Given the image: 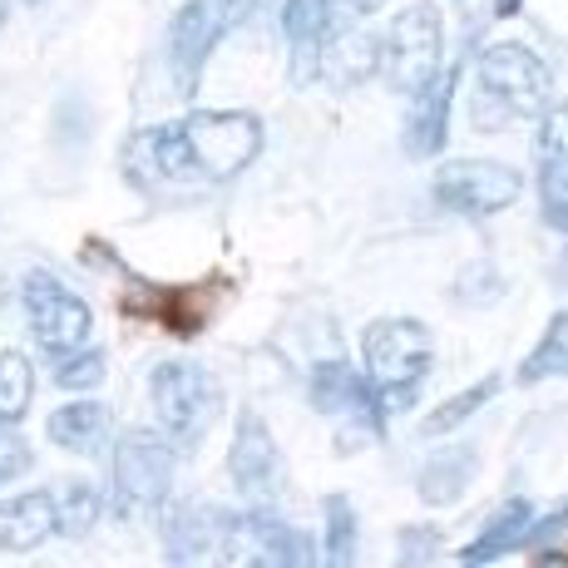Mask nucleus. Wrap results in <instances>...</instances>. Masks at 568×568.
<instances>
[{
	"instance_id": "obj_1",
	"label": "nucleus",
	"mask_w": 568,
	"mask_h": 568,
	"mask_svg": "<svg viewBox=\"0 0 568 568\" xmlns=\"http://www.w3.org/2000/svg\"><path fill=\"white\" fill-rule=\"evenodd\" d=\"M362 362H366L371 386H376V396H381V410L400 415L415 400L425 371L435 362L430 326L410 322V316H381L362 336Z\"/></svg>"
},
{
	"instance_id": "obj_2",
	"label": "nucleus",
	"mask_w": 568,
	"mask_h": 568,
	"mask_svg": "<svg viewBox=\"0 0 568 568\" xmlns=\"http://www.w3.org/2000/svg\"><path fill=\"white\" fill-rule=\"evenodd\" d=\"M549 109V64L529 45H489L479 54V94H475V124L505 129L515 119H534Z\"/></svg>"
},
{
	"instance_id": "obj_3",
	"label": "nucleus",
	"mask_w": 568,
	"mask_h": 568,
	"mask_svg": "<svg viewBox=\"0 0 568 568\" xmlns=\"http://www.w3.org/2000/svg\"><path fill=\"white\" fill-rule=\"evenodd\" d=\"M179 129L189 139L193 173L213 183L237 179L262 154V119L247 109H193Z\"/></svg>"
},
{
	"instance_id": "obj_4",
	"label": "nucleus",
	"mask_w": 568,
	"mask_h": 568,
	"mask_svg": "<svg viewBox=\"0 0 568 568\" xmlns=\"http://www.w3.org/2000/svg\"><path fill=\"white\" fill-rule=\"evenodd\" d=\"M253 6L257 0H183V10L169 26V70L183 94H199V74L207 54L253 16Z\"/></svg>"
},
{
	"instance_id": "obj_5",
	"label": "nucleus",
	"mask_w": 568,
	"mask_h": 568,
	"mask_svg": "<svg viewBox=\"0 0 568 568\" xmlns=\"http://www.w3.org/2000/svg\"><path fill=\"white\" fill-rule=\"evenodd\" d=\"M173 469H179V455H173L169 435L129 430L114 445V509L119 515H154V509H163L173 489Z\"/></svg>"
},
{
	"instance_id": "obj_6",
	"label": "nucleus",
	"mask_w": 568,
	"mask_h": 568,
	"mask_svg": "<svg viewBox=\"0 0 568 568\" xmlns=\"http://www.w3.org/2000/svg\"><path fill=\"white\" fill-rule=\"evenodd\" d=\"M149 396H154V415L173 445H199L223 406L217 381L193 362H163L149 381Z\"/></svg>"
},
{
	"instance_id": "obj_7",
	"label": "nucleus",
	"mask_w": 568,
	"mask_h": 568,
	"mask_svg": "<svg viewBox=\"0 0 568 568\" xmlns=\"http://www.w3.org/2000/svg\"><path fill=\"white\" fill-rule=\"evenodd\" d=\"M20 302H26L30 332H36V342H40L45 356H64V352L90 346L94 316H90V307H84L80 292H70L54 272H45V267L30 272V277L20 282Z\"/></svg>"
},
{
	"instance_id": "obj_8",
	"label": "nucleus",
	"mask_w": 568,
	"mask_h": 568,
	"mask_svg": "<svg viewBox=\"0 0 568 568\" xmlns=\"http://www.w3.org/2000/svg\"><path fill=\"white\" fill-rule=\"evenodd\" d=\"M440 70V10L406 6L381 36V74L396 94H415Z\"/></svg>"
},
{
	"instance_id": "obj_9",
	"label": "nucleus",
	"mask_w": 568,
	"mask_h": 568,
	"mask_svg": "<svg viewBox=\"0 0 568 568\" xmlns=\"http://www.w3.org/2000/svg\"><path fill=\"white\" fill-rule=\"evenodd\" d=\"M519 193H524V179L509 163H495V159H445L435 169V199L465 217L505 213V207L519 203Z\"/></svg>"
},
{
	"instance_id": "obj_10",
	"label": "nucleus",
	"mask_w": 568,
	"mask_h": 568,
	"mask_svg": "<svg viewBox=\"0 0 568 568\" xmlns=\"http://www.w3.org/2000/svg\"><path fill=\"white\" fill-rule=\"evenodd\" d=\"M227 475H233L237 495H247L253 505H272V499H277L282 460H277V445H272V430L253 410L237 415L233 450H227Z\"/></svg>"
},
{
	"instance_id": "obj_11",
	"label": "nucleus",
	"mask_w": 568,
	"mask_h": 568,
	"mask_svg": "<svg viewBox=\"0 0 568 568\" xmlns=\"http://www.w3.org/2000/svg\"><path fill=\"white\" fill-rule=\"evenodd\" d=\"M227 564H312V549L292 524L272 519L267 509H253V515L233 519V549H227Z\"/></svg>"
},
{
	"instance_id": "obj_12",
	"label": "nucleus",
	"mask_w": 568,
	"mask_h": 568,
	"mask_svg": "<svg viewBox=\"0 0 568 568\" xmlns=\"http://www.w3.org/2000/svg\"><path fill=\"white\" fill-rule=\"evenodd\" d=\"M455 80H460V70L445 64V70H435L430 80L410 94V114H406V154L410 159H435L445 149V134H450V104H455Z\"/></svg>"
},
{
	"instance_id": "obj_13",
	"label": "nucleus",
	"mask_w": 568,
	"mask_h": 568,
	"mask_svg": "<svg viewBox=\"0 0 568 568\" xmlns=\"http://www.w3.org/2000/svg\"><path fill=\"white\" fill-rule=\"evenodd\" d=\"M312 400H316V410L342 415V420H356L362 430H381V420H386L371 376H362V371H352L342 362L312 371Z\"/></svg>"
},
{
	"instance_id": "obj_14",
	"label": "nucleus",
	"mask_w": 568,
	"mask_h": 568,
	"mask_svg": "<svg viewBox=\"0 0 568 568\" xmlns=\"http://www.w3.org/2000/svg\"><path fill=\"white\" fill-rule=\"evenodd\" d=\"M233 519L227 509L193 505L179 509L169 524V559L173 564H223L233 549Z\"/></svg>"
},
{
	"instance_id": "obj_15",
	"label": "nucleus",
	"mask_w": 568,
	"mask_h": 568,
	"mask_svg": "<svg viewBox=\"0 0 568 568\" xmlns=\"http://www.w3.org/2000/svg\"><path fill=\"white\" fill-rule=\"evenodd\" d=\"M60 534V515H54L50 489H30L0 505V554H30L40 544Z\"/></svg>"
},
{
	"instance_id": "obj_16",
	"label": "nucleus",
	"mask_w": 568,
	"mask_h": 568,
	"mask_svg": "<svg viewBox=\"0 0 568 568\" xmlns=\"http://www.w3.org/2000/svg\"><path fill=\"white\" fill-rule=\"evenodd\" d=\"M376 70H381V40L366 36L356 20H346V26H336L332 36H326V45H322V74L336 84V90H352V84L371 80Z\"/></svg>"
},
{
	"instance_id": "obj_17",
	"label": "nucleus",
	"mask_w": 568,
	"mask_h": 568,
	"mask_svg": "<svg viewBox=\"0 0 568 568\" xmlns=\"http://www.w3.org/2000/svg\"><path fill=\"white\" fill-rule=\"evenodd\" d=\"M475 475H479L475 445H445V450H435L430 460L420 465V475H415V495H420L430 509L455 505V499L475 485Z\"/></svg>"
},
{
	"instance_id": "obj_18",
	"label": "nucleus",
	"mask_w": 568,
	"mask_h": 568,
	"mask_svg": "<svg viewBox=\"0 0 568 568\" xmlns=\"http://www.w3.org/2000/svg\"><path fill=\"white\" fill-rule=\"evenodd\" d=\"M50 445H60V450L70 455H94L100 445L109 440V406L100 400H70V406L50 410Z\"/></svg>"
},
{
	"instance_id": "obj_19",
	"label": "nucleus",
	"mask_w": 568,
	"mask_h": 568,
	"mask_svg": "<svg viewBox=\"0 0 568 568\" xmlns=\"http://www.w3.org/2000/svg\"><path fill=\"white\" fill-rule=\"evenodd\" d=\"M529 524H534V505H529V499H509V505L485 524V534H479V539L469 544L460 559H465V564H495L499 554L519 549L524 534H529Z\"/></svg>"
},
{
	"instance_id": "obj_20",
	"label": "nucleus",
	"mask_w": 568,
	"mask_h": 568,
	"mask_svg": "<svg viewBox=\"0 0 568 568\" xmlns=\"http://www.w3.org/2000/svg\"><path fill=\"white\" fill-rule=\"evenodd\" d=\"M346 20L352 16L336 0H287L282 6V36H287V45H326V36Z\"/></svg>"
},
{
	"instance_id": "obj_21",
	"label": "nucleus",
	"mask_w": 568,
	"mask_h": 568,
	"mask_svg": "<svg viewBox=\"0 0 568 568\" xmlns=\"http://www.w3.org/2000/svg\"><path fill=\"white\" fill-rule=\"evenodd\" d=\"M54 495V515H60V534L64 539H90V529L104 515V499L90 479H64L50 489Z\"/></svg>"
},
{
	"instance_id": "obj_22",
	"label": "nucleus",
	"mask_w": 568,
	"mask_h": 568,
	"mask_svg": "<svg viewBox=\"0 0 568 568\" xmlns=\"http://www.w3.org/2000/svg\"><path fill=\"white\" fill-rule=\"evenodd\" d=\"M549 376H568V312H554L544 336L534 342V352L519 362V381L524 386H539Z\"/></svg>"
},
{
	"instance_id": "obj_23",
	"label": "nucleus",
	"mask_w": 568,
	"mask_h": 568,
	"mask_svg": "<svg viewBox=\"0 0 568 568\" xmlns=\"http://www.w3.org/2000/svg\"><path fill=\"white\" fill-rule=\"evenodd\" d=\"M499 396V376H485V381H475V386H465V390H455L450 400H440L435 406V415H425L420 420V430L425 435H445V430H460V425L469 420V415H479L489 406V400Z\"/></svg>"
},
{
	"instance_id": "obj_24",
	"label": "nucleus",
	"mask_w": 568,
	"mask_h": 568,
	"mask_svg": "<svg viewBox=\"0 0 568 568\" xmlns=\"http://www.w3.org/2000/svg\"><path fill=\"white\" fill-rule=\"evenodd\" d=\"M139 154L154 159V169L163 179H193V154H189V139H183L179 124H163L139 134Z\"/></svg>"
},
{
	"instance_id": "obj_25",
	"label": "nucleus",
	"mask_w": 568,
	"mask_h": 568,
	"mask_svg": "<svg viewBox=\"0 0 568 568\" xmlns=\"http://www.w3.org/2000/svg\"><path fill=\"white\" fill-rule=\"evenodd\" d=\"M30 400H36V371L20 352H0V415L20 425Z\"/></svg>"
},
{
	"instance_id": "obj_26",
	"label": "nucleus",
	"mask_w": 568,
	"mask_h": 568,
	"mask_svg": "<svg viewBox=\"0 0 568 568\" xmlns=\"http://www.w3.org/2000/svg\"><path fill=\"white\" fill-rule=\"evenodd\" d=\"M50 381L60 390H94L104 381V356L80 346V352H64V356H50Z\"/></svg>"
},
{
	"instance_id": "obj_27",
	"label": "nucleus",
	"mask_w": 568,
	"mask_h": 568,
	"mask_svg": "<svg viewBox=\"0 0 568 568\" xmlns=\"http://www.w3.org/2000/svg\"><path fill=\"white\" fill-rule=\"evenodd\" d=\"M356 554V509L346 495L326 499V559L332 564H352Z\"/></svg>"
},
{
	"instance_id": "obj_28",
	"label": "nucleus",
	"mask_w": 568,
	"mask_h": 568,
	"mask_svg": "<svg viewBox=\"0 0 568 568\" xmlns=\"http://www.w3.org/2000/svg\"><path fill=\"white\" fill-rule=\"evenodd\" d=\"M455 297L469 302V307H489L499 297V272L489 262H469L460 272V282H455Z\"/></svg>"
},
{
	"instance_id": "obj_29",
	"label": "nucleus",
	"mask_w": 568,
	"mask_h": 568,
	"mask_svg": "<svg viewBox=\"0 0 568 568\" xmlns=\"http://www.w3.org/2000/svg\"><path fill=\"white\" fill-rule=\"evenodd\" d=\"M30 465H36V455H30V445L20 440L16 420H6V415H0V485H6V479H16V475H26Z\"/></svg>"
},
{
	"instance_id": "obj_30",
	"label": "nucleus",
	"mask_w": 568,
	"mask_h": 568,
	"mask_svg": "<svg viewBox=\"0 0 568 568\" xmlns=\"http://www.w3.org/2000/svg\"><path fill=\"white\" fill-rule=\"evenodd\" d=\"M534 154H549L568 163V104H549L544 109V124H539V144Z\"/></svg>"
},
{
	"instance_id": "obj_31",
	"label": "nucleus",
	"mask_w": 568,
	"mask_h": 568,
	"mask_svg": "<svg viewBox=\"0 0 568 568\" xmlns=\"http://www.w3.org/2000/svg\"><path fill=\"white\" fill-rule=\"evenodd\" d=\"M410 539H400V559H420L425 549L435 544V529H406Z\"/></svg>"
},
{
	"instance_id": "obj_32",
	"label": "nucleus",
	"mask_w": 568,
	"mask_h": 568,
	"mask_svg": "<svg viewBox=\"0 0 568 568\" xmlns=\"http://www.w3.org/2000/svg\"><path fill=\"white\" fill-rule=\"evenodd\" d=\"M336 6H342L352 20H366V16H376L381 10V0H336Z\"/></svg>"
},
{
	"instance_id": "obj_33",
	"label": "nucleus",
	"mask_w": 568,
	"mask_h": 568,
	"mask_svg": "<svg viewBox=\"0 0 568 568\" xmlns=\"http://www.w3.org/2000/svg\"><path fill=\"white\" fill-rule=\"evenodd\" d=\"M495 10H499V16H515V10H519V0H495Z\"/></svg>"
},
{
	"instance_id": "obj_34",
	"label": "nucleus",
	"mask_w": 568,
	"mask_h": 568,
	"mask_svg": "<svg viewBox=\"0 0 568 568\" xmlns=\"http://www.w3.org/2000/svg\"><path fill=\"white\" fill-rule=\"evenodd\" d=\"M6 20H10V0H0V26H6Z\"/></svg>"
},
{
	"instance_id": "obj_35",
	"label": "nucleus",
	"mask_w": 568,
	"mask_h": 568,
	"mask_svg": "<svg viewBox=\"0 0 568 568\" xmlns=\"http://www.w3.org/2000/svg\"><path fill=\"white\" fill-rule=\"evenodd\" d=\"M564 282H568V247H564Z\"/></svg>"
},
{
	"instance_id": "obj_36",
	"label": "nucleus",
	"mask_w": 568,
	"mask_h": 568,
	"mask_svg": "<svg viewBox=\"0 0 568 568\" xmlns=\"http://www.w3.org/2000/svg\"><path fill=\"white\" fill-rule=\"evenodd\" d=\"M26 6H40V0H26Z\"/></svg>"
}]
</instances>
